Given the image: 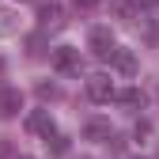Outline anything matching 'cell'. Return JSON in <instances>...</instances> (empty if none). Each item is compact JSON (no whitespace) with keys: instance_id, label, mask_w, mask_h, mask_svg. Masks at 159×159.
<instances>
[{"instance_id":"8","label":"cell","mask_w":159,"mask_h":159,"mask_svg":"<svg viewBox=\"0 0 159 159\" xmlns=\"http://www.w3.org/2000/svg\"><path fill=\"white\" fill-rule=\"evenodd\" d=\"M110 121H98V117H91V121L84 125V136H87V140H98V144H106L110 140Z\"/></svg>"},{"instance_id":"12","label":"cell","mask_w":159,"mask_h":159,"mask_svg":"<svg viewBox=\"0 0 159 159\" xmlns=\"http://www.w3.org/2000/svg\"><path fill=\"white\" fill-rule=\"evenodd\" d=\"M57 95H61V91H57V84H38V98H42V102H53Z\"/></svg>"},{"instance_id":"14","label":"cell","mask_w":159,"mask_h":159,"mask_svg":"<svg viewBox=\"0 0 159 159\" xmlns=\"http://www.w3.org/2000/svg\"><path fill=\"white\" fill-rule=\"evenodd\" d=\"M0 159H15V148H11L8 136H0Z\"/></svg>"},{"instance_id":"15","label":"cell","mask_w":159,"mask_h":159,"mask_svg":"<svg viewBox=\"0 0 159 159\" xmlns=\"http://www.w3.org/2000/svg\"><path fill=\"white\" fill-rule=\"evenodd\" d=\"M133 136H136V140H148V136H152V125H148V121H140V125H136V133H133Z\"/></svg>"},{"instance_id":"2","label":"cell","mask_w":159,"mask_h":159,"mask_svg":"<svg viewBox=\"0 0 159 159\" xmlns=\"http://www.w3.org/2000/svg\"><path fill=\"white\" fill-rule=\"evenodd\" d=\"M53 68L68 72V76H80L84 72V57H80V49H72V46H61V49H53Z\"/></svg>"},{"instance_id":"6","label":"cell","mask_w":159,"mask_h":159,"mask_svg":"<svg viewBox=\"0 0 159 159\" xmlns=\"http://www.w3.org/2000/svg\"><path fill=\"white\" fill-rule=\"evenodd\" d=\"M27 133H34V136H46L53 133V117H49V110H34L30 117H27Z\"/></svg>"},{"instance_id":"18","label":"cell","mask_w":159,"mask_h":159,"mask_svg":"<svg viewBox=\"0 0 159 159\" xmlns=\"http://www.w3.org/2000/svg\"><path fill=\"white\" fill-rule=\"evenodd\" d=\"M23 159H30V155H23Z\"/></svg>"},{"instance_id":"17","label":"cell","mask_w":159,"mask_h":159,"mask_svg":"<svg viewBox=\"0 0 159 159\" xmlns=\"http://www.w3.org/2000/svg\"><path fill=\"white\" fill-rule=\"evenodd\" d=\"M117 4H125V0H117Z\"/></svg>"},{"instance_id":"7","label":"cell","mask_w":159,"mask_h":159,"mask_svg":"<svg viewBox=\"0 0 159 159\" xmlns=\"http://www.w3.org/2000/svg\"><path fill=\"white\" fill-rule=\"evenodd\" d=\"M110 61H114V68L121 72V76H136V57H133V49H114Z\"/></svg>"},{"instance_id":"9","label":"cell","mask_w":159,"mask_h":159,"mask_svg":"<svg viewBox=\"0 0 159 159\" xmlns=\"http://www.w3.org/2000/svg\"><path fill=\"white\" fill-rule=\"evenodd\" d=\"M114 98H117V102H121V106H144V91H136V87H129V91H121V95H117L114 91Z\"/></svg>"},{"instance_id":"11","label":"cell","mask_w":159,"mask_h":159,"mask_svg":"<svg viewBox=\"0 0 159 159\" xmlns=\"http://www.w3.org/2000/svg\"><path fill=\"white\" fill-rule=\"evenodd\" d=\"M27 53H30V57H42V53H46V34H30V38H27Z\"/></svg>"},{"instance_id":"1","label":"cell","mask_w":159,"mask_h":159,"mask_svg":"<svg viewBox=\"0 0 159 159\" xmlns=\"http://www.w3.org/2000/svg\"><path fill=\"white\" fill-rule=\"evenodd\" d=\"M87 49L98 57V61H110V53L117 49L114 30H110V27H91V34H87Z\"/></svg>"},{"instance_id":"3","label":"cell","mask_w":159,"mask_h":159,"mask_svg":"<svg viewBox=\"0 0 159 159\" xmlns=\"http://www.w3.org/2000/svg\"><path fill=\"white\" fill-rule=\"evenodd\" d=\"M23 110V91L11 84H0V117H15Z\"/></svg>"},{"instance_id":"13","label":"cell","mask_w":159,"mask_h":159,"mask_svg":"<svg viewBox=\"0 0 159 159\" xmlns=\"http://www.w3.org/2000/svg\"><path fill=\"white\" fill-rule=\"evenodd\" d=\"M11 19H15L11 11H0V34H11V30H15V23H11Z\"/></svg>"},{"instance_id":"4","label":"cell","mask_w":159,"mask_h":159,"mask_svg":"<svg viewBox=\"0 0 159 159\" xmlns=\"http://www.w3.org/2000/svg\"><path fill=\"white\" fill-rule=\"evenodd\" d=\"M87 98H91V102H110V98H114V84H110V76H102V72L87 76Z\"/></svg>"},{"instance_id":"5","label":"cell","mask_w":159,"mask_h":159,"mask_svg":"<svg viewBox=\"0 0 159 159\" xmlns=\"http://www.w3.org/2000/svg\"><path fill=\"white\" fill-rule=\"evenodd\" d=\"M38 23H42V30H61L65 27V11H61V4H42L38 8Z\"/></svg>"},{"instance_id":"16","label":"cell","mask_w":159,"mask_h":159,"mask_svg":"<svg viewBox=\"0 0 159 159\" xmlns=\"http://www.w3.org/2000/svg\"><path fill=\"white\" fill-rule=\"evenodd\" d=\"M98 0H76V8H95Z\"/></svg>"},{"instance_id":"10","label":"cell","mask_w":159,"mask_h":159,"mask_svg":"<svg viewBox=\"0 0 159 159\" xmlns=\"http://www.w3.org/2000/svg\"><path fill=\"white\" fill-rule=\"evenodd\" d=\"M46 148H49V155H65V152H68V136H61V133L53 129V133L46 136Z\"/></svg>"}]
</instances>
